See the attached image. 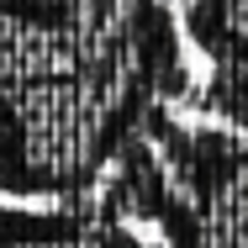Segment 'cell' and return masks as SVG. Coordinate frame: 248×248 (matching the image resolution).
<instances>
[{"label":"cell","mask_w":248,"mask_h":248,"mask_svg":"<svg viewBox=\"0 0 248 248\" xmlns=\"http://www.w3.org/2000/svg\"><path fill=\"white\" fill-rule=\"evenodd\" d=\"M185 85L180 16L164 0H0V190L90 196Z\"/></svg>","instance_id":"1"},{"label":"cell","mask_w":248,"mask_h":248,"mask_svg":"<svg viewBox=\"0 0 248 248\" xmlns=\"http://www.w3.org/2000/svg\"><path fill=\"white\" fill-rule=\"evenodd\" d=\"M0 248H164L143 243L138 227L111 222L90 196L58 206H0Z\"/></svg>","instance_id":"2"},{"label":"cell","mask_w":248,"mask_h":248,"mask_svg":"<svg viewBox=\"0 0 248 248\" xmlns=\"http://www.w3.org/2000/svg\"><path fill=\"white\" fill-rule=\"evenodd\" d=\"M180 37H190L211 63L248 58V0H185Z\"/></svg>","instance_id":"3"},{"label":"cell","mask_w":248,"mask_h":248,"mask_svg":"<svg viewBox=\"0 0 248 248\" xmlns=\"http://www.w3.org/2000/svg\"><path fill=\"white\" fill-rule=\"evenodd\" d=\"M164 5H169V0H164Z\"/></svg>","instance_id":"4"}]
</instances>
